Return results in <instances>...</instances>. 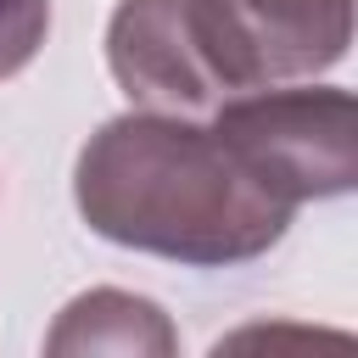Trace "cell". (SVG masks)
<instances>
[{
  "label": "cell",
  "instance_id": "cell-1",
  "mask_svg": "<svg viewBox=\"0 0 358 358\" xmlns=\"http://www.w3.org/2000/svg\"><path fill=\"white\" fill-rule=\"evenodd\" d=\"M73 201L101 241L196 268L263 257L296 207L268 196L207 117L123 112L73 168Z\"/></svg>",
  "mask_w": 358,
  "mask_h": 358
},
{
  "label": "cell",
  "instance_id": "cell-2",
  "mask_svg": "<svg viewBox=\"0 0 358 358\" xmlns=\"http://www.w3.org/2000/svg\"><path fill=\"white\" fill-rule=\"evenodd\" d=\"M106 67L140 112L213 117L224 101L268 84L252 28L229 0H117Z\"/></svg>",
  "mask_w": 358,
  "mask_h": 358
},
{
  "label": "cell",
  "instance_id": "cell-3",
  "mask_svg": "<svg viewBox=\"0 0 358 358\" xmlns=\"http://www.w3.org/2000/svg\"><path fill=\"white\" fill-rule=\"evenodd\" d=\"M218 140L285 207L347 196L358 179V106L347 90H246L213 117Z\"/></svg>",
  "mask_w": 358,
  "mask_h": 358
},
{
  "label": "cell",
  "instance_id": "cell-4",
  "mask_svg": "<svg viewBox=\"0 0 358 358\" xmlns=\"http://www.w3.org/2000/svg\"><path fill=\"white\" fill-rule=\"evenodd\" d=\"M257 39L268 78H313L352 45V0H229Z\"/></svg>",
  "mask_w": 358,
  "mask_h": 358
},
{
  "label": "cell",
  "instance_id": "cell-5",
  "mask_svg": "<svg viewBox=\"0 0 358 358\" xmlns=\"http://www.w3.org/2000/svg\"><path fill=\"white\" fill-rule=\"evenodd\" d=\"M50 352H173V330L157 302L129 291H90L62 308L45 336Z\"/></svg>",
  "mask_w": 358,
  "mask_h": 358
},
{
  "label": "cell",
  "instance_id": "cell-6",
  "mask_svg": "<svg viewBox=\"0 0 358 358\" xmlns=\"http://www.w3.org/2000/svg\"><path fill=\"white\" fill-rule=\"evenodd\" d=\"M50 34V0H0V78H17Z\"/></svg>",
  "mask_w": 358,
  "mask_h": 358
}]
</instances>
